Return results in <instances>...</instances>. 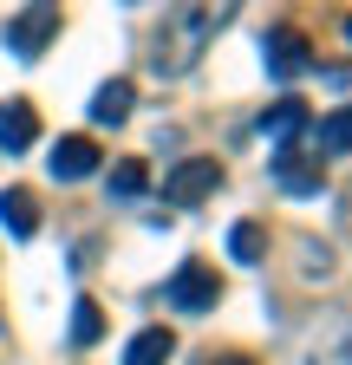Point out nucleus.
<instances>
[{
    "label": "nucleus",
    "mask_w": 352,
    "mask_h": 365,
    "mask_svg": "<svg viewBox=\"0 0 352 365\" xmlns=\"http://www.w3.org/2000/svg\"><path fill=\"white\" fill-rule=\"evenodd\" d=\"M235 20V0H176V7L163 14V26H157V78H183V72H196V59L209 53V39L222 33Z\"/></svg>",
    "instance_id": "1"
},
{
    "label": "nucleus",
    "mask_w": 352,
    "mask_h": 365,
    "mask_svg": "<svg viewBox=\"0 0 352 365\" xmlns=\"http://www.w3.org/2000/svg\"><path fill=\"white\" fill-rule=\"evenodd\" d=\"M281 365H352V307H320L287 339Z\"/></svg>",
    "instance_id": "2"
},
{
    "label": "nucleus",
    "mask_w": 352,
    "mask_h": 365,
    "mask_svg": "<svg viewBox=\"0 0 352 365\" xmlns=\"http://www.w3.org/2000/svg\"><path fill=\"white\" fill-rule=\"evenodd\" d=\"M53 33H59V0H33L26 14L7 20V53L14 59H39L53 46Z\"/></svg>",
    "instance_id": "3"
},
{
    "label": "nucleus",
    "mask_w": 352,
    "mask_h": 365,
    "mask_svg": "<svg viewBox=\"0 0 352 365\" xmlns=\"http://www.w3.org/2000/svg\"><path fill=\"white\" fill-rule=\"evenodd\" d=\"M163 294H170L176 313H209L215 300H222V274H215L209 261H183V267L170 274V287H163Z\"/></svg>",
    "instance_id": "4"
},
{
    "label": "nucleus",
    "mask_w": 352,
    "mask_h": 365,
    "mask_svg": "<svg viewBox=\"0 0 352 365\" xmlns=\"http://www.w3.org/2000/svg\"><path fill=\"white\" fill-rule=\"evenodd\" d=\"M215 190H222V163H215V157H183L163 176V202H176V209H190V202H202Z\"/></svg>",
    "instance_id": "5"
},
{
    "label": "nucleus",
    "mask_w": 352,
    "mask_h": 365,
    "mask_svg": "<svg viewBox=\"0 0 352 365\" xmlns=\"http://www.w3.org/2000/svg\"><path fill=\"white\" fill-rule=\"evenodd\" d=\"M261 59H268V78L294 85L306 66H314V46H306V33H300V26H274L268 39H261Z\"/></svg>",
    "instance_id": "6"
},
{
    "label": "nucleus",
    "mask_w": 352,
    "mask_h": 365,
    "mask_svg": "<svg viewBox=\"0 0 352 365\" xmlns=\"http://www.w3.org/2000/svg\"><path fill=\"white\" fill-rule=\"evenodd\" d=\"M274 182H281L287 196H320L326 190V163L314 150H300V144H281L274 150Z\"/></svg>",
    "instance_id": "7"
},
{
    "label": "nucleus",
    "mask_w": 352,
    "mask_h": 365,
    "mask_svg": "<svg viewBox=\"0 0 352 365\" xmlns=\"http://www.w3.org/2000/svg\"><path fill=\"white\" fill-rule=\"evenodd\" d=\"M261 130H268L274 144H294L300 130H314V105H306V98H294V91H287V98H274L268 111H261Z\"/></svg>",
    "instance_id": "8"
},
{
    "label": "nucleus",
    "mask_w": 352,
    "mask_h": 365,
    "mask_svg": "<svg viewBox=\"0 0 352 365\" xmlns=\"http://www.w3.org/2000/svg\"><path fill=\"white\" fill-rule=\"evenodd\" d=\"M33 137H39V111L26 98H7L0 105V150L20 157V150H33Z\"/></svg>",
    "instance_id": "9"
},
{
    "label": "nucleus",
    "mask_w": 352,
    "mask_h": 365,
    "mask_svg": "<svg viewBox=\"0 0 352 365\" xmlns=\"http://www.w3.org/2000/svg\"><path fill=\"white\" fill-rule=\"evenodd\" d=\"M98 163H105V157H98L92 137H59V144H53V176H59V182H85Z\"/></svg>",
    "instance_id": "10"
},
{
    "label": "nucleus",
    "mask_w": 352,
    "mask_h": 365,
    "mask_svg": "<svg viewBox=\"0 0 352 365\" xmlns=\"http://www.w3.org/2000/svg\"><path fill=\"white\" fill-rule=\"evenodd\" d=\"M130 105H138V85H130V78H105L98 91H92V124H124L130 118Z\"/></svg>",
    "instance_id": "11"
},
{
    "label": "nucleus",
    "mask_w": 352,
    "mask_h": 365,
    "mask_svg": "<svg viewBox=\"0 0 352 365\" xmlns=\"http://www.w3.org/2000/svg\"><path fill=\"white\" fill-rule=\"evenodd\" d=\"M0 222H7L14 242H33L39 235V196L33 190H0Z\"/></svg>",
    "instance_id": "12"
},
{
    "label": "nucleus",
    "mask_w": 352,
    "mask_h": 365,
    "mask_svg": "<svg viewBox=\"0 0 352 365\" xmlns=\"http://www.w3.org/2000/svg\"><path fill=\"white\" fill-rule=\"evenodd\" d=\"M346 150H352V105H339L314 124V157H346Z\"/></svg>",
    "instance_id": "13"
},
{
    "label": "nucleus",
    "mask_w": 352,
    "mask_h": 365,
    "mask_svg": "<svg viewBox=\"0 0 352 365\" xmlns=\"http://www.w3.org/2000/svg\"><path fill=\"white\" fill-rule=\"evenodd\" d=\"M170 359H176V333L170 327H144L124 346V365H170Z\"/></svg>",
    "instance_id": "14"
},
{
    "label": "nucleus",
    "mask_w": 352,
    "mask_h": 365,
    "mask_svg": "<svg viewBox=\"0 0 352 365\" xmlns=\"http://www.w3.org/2000/svg\"><path fill=\"white\" fill-rule=\"evenodd\" d=\"M72 339H78V346H98V339H105V307H98L92 294L72 300Z\"/></svg>",
    "instance_id": "15"
},
{
    "label": "nucleus",
    "mask_w": 352,
    "mask_h": 365,
    "mask_svg": "<svg viewBox=\"0 0 352 365\" xmlns=\"http://www.w3.org/2000/svg\"><path fill=\"white\" fill-rule=\"evenodd\" d=\"M229 255L254 267L261 255H268V228H261V222H235V228H229Z\"/></svg>",
    "instance_id": "16"
},
{
    "label": "nucleus",
    "mask_w": 352,
    "mask_h": 365,
    "mask_svg": "<svg viewBox=\"0 0 352 365\" xmlns=\"http://www.w3.org/2000/svg\"><path fill=\"white\" fill-rule=\"evenodd\" d=\"M144 190H150V170H144L138 157H124V163L111 170V196H118V202H138Z\"/></svg>",
    "instance_id": "17"
},
{
    "label": "nucleus",
    "mask_w": 352,
    "mask_h": 365,
    "mask_svg": "<svg viewBox=\"0 0 352 365\" xmlns=\"http://www.w3.org/2000/svg\"><path fill=\"white\" fill-rule=\"evenodd\" d=\"M300 261H306V267H300L306 281H326V274H333V248H326V242H300Z\"/></svg>",
    "instance_id": "18"
},
{
    "label": "nucleus",
    "mask_w": 352,
    "mask_h": 365,
    "mask_svg": "<svg viewBox=\"0 0 352 365\" xmlns=\"http://www.w3.org/2000/svg\"><path fill=\"white\" fill-rule=\"evenodd\" d=\"M202 365H254V359H242V352H222V359H202Z\"/></svg>",
    "instance_id": "19"
},
{
    "label": "nucleus",
    "mask_w": 352,
    "mask_h": 365,
    "mask_svg": "<svg viewBox=\"0 0 352 365\" xmlns=\"http://www.w3.org/2000/svg\"><path fill=\"white\" fill-rule=\"evenodd\" d=\"M346 33H352V14H346Z\"/></svg>",
    "instance_id": "20"
}]
</instances>
